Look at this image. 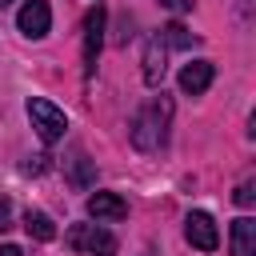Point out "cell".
Returning <instances> with one entry per match:
<instances>
[{"mask_svg":"<svg viewBox=\"0 0 256 256\" xmlns=\"http://www.w3.org/2000/svg\"><path fill=\"white\" fill-rule=\"evenodd\" d=\"M168 120H172V100L160 92V96H152V100L132 116V124H128L132 144H136L140 152L164 148V140H168Z\"/></svg>","mask_w":256,"mask_h":256,"instance_id":"obj_1","label":"cell"},{"mask_svg":"<svg viewBox=\"0 0 256 256\" xmlns=\"http://www.w3.org/2000/svg\"><path fill=\"white\" fill-rule=\"evenodd\" d=\"M28 120H32V128H36V136L44 144L64 140V132H68V116L44 96H28Z\"/></svg>","mask_w":256,"mask_h":256,"instance_id":"obj_2","label":"cell"},{"mask_svg":"<svg viewBox=\"0 0 256 256\" xmlns=\"http://www.w3.org/2000/svg\"><path fill=\"white\" fill-rule=\"evenodd\" d=\"M64 244L76 252H88V256H116V236L100 224H72L64 232Z\"/></svg>","mask_w":256,"mask_h":256,"instance_id":"obj_3","label":"cell"},{"mask_svg":"<svg viewBox=\"0 0 256 256\" xmlns=\"http://www.w3.org/2000/svg\"><path fill=\"white\" fill-rule=\"evenodd\" d=\"M104 20H108L104 4H96V8L84 12V52H80V60H84V76L96 72V60H100V48H104Z\"/></svg>","mask_w":256,"mask_h":256,"instance_id":"obj_4","label":"cell"},{"mask_svg":"<svg viewBox=\"0 0 256 256\" xmlns=\"http://www.w3.org/2000/svg\"><path fill=\"white\" fill-rule=\"evenodd\" d=\"M16 24H20V32H24L28 40H44L48 28H52V8H48V0H24L20 12H16Z\"/></svg>","mask_w":256,"mask_h":256,"instance_id":"obj_5","label":"cell"},{"mask_svg":"<svg viewBox=\"0 0 256 256\" xmlns=\"http://www.w3.org/2000/svg\"><path fill=\"white\" fill-rule=\"evenodd\" d=\"M184 236H188V244L200 248V252H216V244H220L216 220H212L208 212H188V220H184Z\"/></svg>","mask_w":256,"mask_h":256,"instance_id":"obj_6","label":"cell"},{"mask_svg":"<svg viewBox=\"0 0 256 256\" xmlns=\"http://www.w3.org/2000/svg\"><path fill=\"white\" fill-rule=\"evenodd\" d=\"M212 76H216V64L212 60H192V64L180 68V92L184 96H200V92H208Z\"/></svg>","mask_w":256,"mask_h":256,"instance_id":"obj_7","label":"cell"},{"mask_svg":"<svg viewBox=\"0 0 256 256\" xmlns=\"http://www.w3.org/2000/svg\"><path fill=\"white\" fill-rule=\"evenodd\" d=\"M88 216H96V220H124L128 216V204L116 192H92L88 196Z\"/></svg>","mask_w":256,"mask_h":256,"instance_id":"obj_8","label":"cell"},{"mask_svg":"<svg viewBox=\"0 0 256 256\" xmlns=\"http://www.w3.org/2000/svg\"><path fill=\"white\" fill-rule=\"evenodd\" d=\"M164 72H168L164 48H160V40L152 36V40L144 44V84H148V88H160V84H164Z\"/></svg>","mask_w":256,"mask_h":256,"instance_id":"obj_9","label":"cell"},{"mask_svg":"<svg viewBox=\"0 0 256 256\" xmlns=\"http://www.w3.org/2000/svg\"><path fill=\"white\" fill-rule=\"evenodd\" d=\"M256 252V220L240 216L232 220V256H252Z\"/></svg>","mask_w":256,"mask_h":256,"instance_id":"obj_10","label":"cell"},{"mask_svg":"<svg viewBox=\"0 0 256 256\" xmlns=\"http://www.w3.org/2000/svg\"><path fill=\"white\" fill-rule=\"evenodd\" d=\"M156 40H160V48H196V44H200V36H196V32H188V28L180 24V20L164 24Z\"/></svg>","mask_w":256,"mask_h":256,"instance_id":"obj_11","label":"cell"},{"mask_svg":"<svg viewBox=\"0 0 256 256\" xmlns=\"http://www.w3.org/2000/svg\"><path fill=\"white\" fill-rule=\"evenodd\" d=\"M24 228H28V236H36V240H56V224H52V216L40 212V208H28V212H24Z\"/></svg>","mask_w":256,"mask_h":256,"instance_id":"obj_12","label":"cell"},{"mask_svg":"<svg viewBox=\"0 0 256 256\" xmlns=\"http://www.w3.org/2000/svg\"><path fill=\"white\" fill-rule=\"evenodd\" d=\"M232 200H236L240 208H252V200H256V184H252V180H240L236 192H232Z\"/></svg>","mask_w":256,"mask_h":256,"instance_id":"obj_13","label":"cell"},{"mask_svg":"<svg viewBox=\"0 0 256 256\" xmlns=\"http://www.w3.org/2000/svg\"><path fill=\"white\" fill-rule=\"evenodd\" d=\"M88 180H92V160L76 156V172H72V184H76V188H88Z\"/></svg>","mask_w":256,"mask_h":256,"instance_id":"obj_14","label":"cell"},{"mask_svg":"<svg viewBox=\"0 0 256 256\" xmlns=\"http://www.w3.org/2000/svg\"><path fill=\"white\" fill-rule=\"evenodd\" d=\"M160 4H164V8H168V12H180V16H184V12H192V8H196V0H160Z\"/></svg>","mask_w":256,"mask_h":256,"instance_id":"obj_15","label":"cell"},{"mask_svg":"<svg viewBox=\"0 0 256 256\" xmlns=\"http://www.w3.org/2000/svg\"><path fill=\"white\" fill-rule=\"evenodd\" d=\"M4 228H12V204L0 196V232H4Z\"/></svg>","mask_w":256,"mask_h":256,"instance_id":"obj_16","label":"cell"},{"mask_svg":"<svg viewBox=\"0 0 256 256\" xmlns=\"http://www.w3.org/2000/svg\"><path fill=\"white\" fill-rule=\"evenodd\" d=\"M44 160H48V156H32V160H28V164H24V172H44V168H48V164H44Z\"/></svg>","mask_w":256,"mask_h":256,"instance_id":"obj_17","label":"cell"},{"mask_svg":"<svg viewBox=\"0 0 256 256\" xmlns=\"http://www.w3.org/2000/svg\"><path fill=\"white\" fill-rule=\"evenodd\" d=\"M0 256H24V252H20L16 244H0Z\"/></svg>","mask_w":256,"mask_h":256,"instance_id":"obj_18","label":"cell"},{"mask_svg":"<svg viewBox=\"0 0 256 256\" xmlns=\"http://www.w3.org/2000/svg\"><path fill=\"white\" fill-rule=\"evenodd\" d=\"M8 4H12V0H0V12H4V8H8Z\"/></svg>","mask_w":256,"mask_h":256,"instance_id":"obj_19","label":"cell"}]
</instances>
